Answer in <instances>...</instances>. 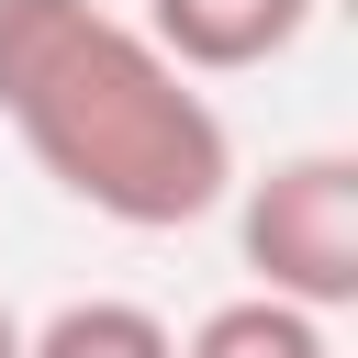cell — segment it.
Instances as JSON below:
<instances>
[{
    "label": "cell",
    "instance_id": "obj_1",
    "mask_svg": "<svg viewBox=\"0 0 358 358\" xmlns=\"http://www.w3.org/2000/svg\"><path fill=\"white\" fill-rule=\"evenodd\" d=\"M0 123L123 235H179L235 190V134L201 78H179L101 0H0Z\"/></svg>",
    "mask_w": 358,
    "mask_h": 358
},
{
    "label": "cell",
    "instance_id": "obj_2",
    "mask_svg": "<svg viewBox=\"0 0 358 358\" xmlns=\"http://www.w3.org/2000/svg\"><path fill=\"white\" fill-rule=\"evenodd\" d=\"M235 257L257 268L268 302L347 313L358 302V157L347 145L268 157V179L235 190Z\"/></svg>",
    "mask_w": 358,
    "mask_h": 358
},
{
    "label": "cell",
    "instance_id": "obj_3",
    "mask_svg": "<svg viewBox=\"0 0 358 358\" xmlns=\"http://www.w3.org/2000/svg\"><path fill=\"white\" fill-rule=\"evenodd\" d=\"M313 11H324V0H145L134 34H145L179 78H246V67L291 56Z\"/></svg>",
    "mask_w": 358,
    "mask_h": 358
},
{
    "label": "cell",
    "instance_id": "obj_4",
    "mask_svg": "<svg viewBox=\"0 0 358 358\" xmlns=\"http://www.w3.org/2000/svg\"><path fill=\"white\" fill-rule=\"evenodd\" d=\"M179 358H336V336H324V313H302V302L235 291V302H213V313L179 336Z\"/></svg>",
    "mask_w": 358,
    "mask_h": 358
},
{
    "label": "cell",
    "instance_id": "obj_5",
    "mask_svg": "<svg viewBox=\"0 0 358 358\" xmlns=\"http://www.w3.org/2000/svg\"><path fill=\"white\" fill-rule=\"evenodd\" d=\"M22 358H179V336H168L145 302L90 291V302H56L45 324H22Z\"/></svg>",
    "mask_w": 358,
    "mask_h": 358
},
{
    "label": "cell",
    "instance_id": "obj_6",
    "mask_svg": "<svg viewBox=\"0 0 358 358\" xmlns=\"http://www.w3.org/2000/svg\"><path fill=\"white\" fill-rule=\"evenodd\" d=\"M0 358H22V313L11 302H0Z\"/></svg>",
    "mask_w": 358,
    "mask_h": 358
}]
</instances>
